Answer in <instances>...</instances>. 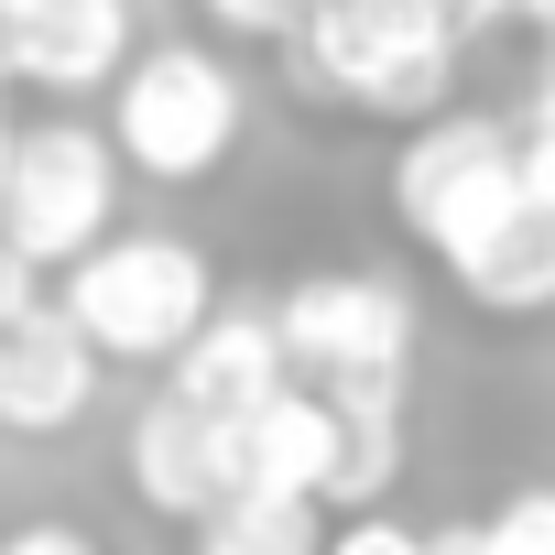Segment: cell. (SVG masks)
<instances>
[{
  "label": "cell",
  "mask_w": 555,
  "mask_h": 555,
  "mask_svg": "<svg viewBox=\"0 0 555 555\" xmlns=\"http://www.w3.org/2000/svg\"><path fill=\"white\" fill-rule=\"evenodd\" d=\"M23 317H34V261L0 240V327H23Z\"/></svg>",
  "instance_id": "20"
},
{
  "label": "cell",
  "mask_w": 555,
  "mask_h": 555,
  "mask_svg": "<svg viewBox=\"0 0 555 555\" xmlns=\"http://www.w3.org/2000/svg\"><path fill=\"white\" fill-rule=\"evenodd\" d=\"M533 34H544V44H555V0H544V23H533Z\"/></svg>",
  "instance_id": "24"
},
{
  "label": "cell",
  "mask_w": 555,
  "mask_h": 555,
  "mask_svg": "<svg viewBox=\"0 0 555 555\" xmlns=\"http://www.w3.org/2000/svg\"><path fill=\"white\" fill-rule=\"evenodd\" d=\"M218 501H327V392H272L218 425Z\"/></svg>",
  "instance_id": "7"
},
{
  "label": "cell",
  "mask_w": 555,
  "mask_h": 555,
  "mask_svg": "<svg viewBox=\"0 0 555 555\" xmlns=\"http://www.w3.org/2000/svg\"><path fill=\"white\" fill-rule=\"evenodd\" d=\"M0 88H12V23H0Z\"/></svg>",
  "instance_id": "23"
},
{
  "label": "cell",
  "mask_w": 555,
  "mask_h": 555,
  "mask_svg": "<svg viewBox=\"0 0 555 555\" xmlns=\"http://www.w3.org/2000/svg\"><path fill=\"white\" fill-rule=\"evenodd\" d=\"M88 403H99V349L66 327V306L0 327V425L12 436H66Z\"/></svg>",
  "instance_id": "10"
},
{
  "label": "cell",
  "mask_w": 555,
  "mask_h": 555,
  "mask_svg": "<svg viewBox=\"0 0 555 555\" xmlns=\"http://www.w3.org/2000/svg\"><path fill=\"white\" fill-rule=\"evenodd\" d=\"M164 371H175V403H196L207 425H229V414H250V403H272V392L295 382L272 306H207V327H196Z\"/></svg>",
  "instance_id": "8"
},
{
  "label": "cell",
  "mask_w": 555,
  "mask_h": 555,
  "mask_svg": "<svg viewBox=\"0 0 555 555\" xmlns=\"http://www.w3.org/2000/svg\"><path fill=\"white\" fill-rule=\"evenodd\" d=\"M12 153H23V131H12V120H0V196H12Z\"/></svg>",
  "instance_id": "22"
},
{
  "label": "cell",
  "mask_w": 555,
  "mask_h": 555,
  "mask_svg": "<svg viewBox=\"0 0 555 555\" xmlns=\"http://www.w3.org/2000/svg\"><path fill=\"white\" fill-rule=\"evenodd\" d=\"M240 120H250V99H240V77H229L207 44H153V55L120 66V131H109V142H120V164H142L153 185H196V175L229 164Z\"/></svg>",
  "instance_id": "4"
},
{
  "label": "cell",
  "mask_w": 555,
  "mask_h": 555,
  "mask_svg": "<svg viewBox=\"0 0 555 555\" xmlns=\"http://www.w3.org/2000/svg\"><path fill=\"white\" fill-rule=\"evenodd\" d=\"M0 23H12V77L55 99L109 88L131 55V0H0Z\"/></svg>",
  "instance_id": "9"
},
{
  "label": "cell",
  "mask_w": 555,
  "mask_h": 555,
  "mask_svg": "<svg viewBox=\"0 0 555 555\" xmlns=\"http://www.w3.org/2000/svg\"><path fill=\"white\" fill-rule=\"evenodd\" d=\"M207 306H218L207 295V261L175 229H120L88 261H66V327L99 360H175L207 327Z\"/></svg>",
  "instance_id": "3"
},
{
  "label": "cell",
  "mask_w": 555,
  "mask_h": 555,
  "mask_svg": "<svg viewBox=\"0 0 555 555\" xmlns=\"http://www.w3.org/2000/svg\"><path fill=\"white\" fill-rule=\"evenodd\" d=\"M457 284H468V306H490V317H544V306H555V218L522 207V218L457 272Z\"/></svg>",
  "instance_id": "13"
},
{
  "label": "cell",
  "mask_w": 555,
  "mask_h": 555,
  "mask_svg": "<svg viewBox=\"0 0 555 555\" xmlns=\"http://www.w3.org/2000/svg\"><path fill=\"white\" fill-rule=\"evenodd\" d=\"M522 196L555 218V131H533V120H522Z\"/></svg>",
  "instance_id": "19"
},
{
  "label": "cell",
  "mask_w": 555,
  "mask_h": 555,
  "mask_svg": "<svg viewBox=\"0 0 555 555\" xmlns=\"http://www.w3.org/2000/svg\"><path fill=\"white\" fill-rule=\"evenodd\" d=\"M196 12H207L218 34H240V44H284V34H306L317 0H196Z\"/></svg>",
  "instance_id": "16"
},
{
  "label": "cell",
  "mask_w": 555,
  "mask_h": 555,
  "mask_svg": "<svg viewBox=\"0 0 555 555\" xmlns=\"http://www.w3.org/2000/svg\"><path fill=\"white\" fill-rule=\"evenodd\" d=\"M436 12H447L457 44H468V34H490V23H522V0H436Z\"/></svg>",
  "instance_id": "21"
},
{
  "label": "cell",
  "mask_w": 555,
  "mask_h": 555,
  "mask_svg": "<svg viewBox=\"0 0 555 555\" xmlns=\"http://www.w3.org/2000/svg\"><path fill=\"white\" fill-rule=\"evenodd\" d=\"M272 327H284V360L317 382H371V371L414 360V295L392 272H306L272 306Z\"/></svg>",
  "instance_id": "6"
},
{
  "label": "cell",
  "mask_w": 555,
  "mask_h": 555,
  "mask_svg": "<svg viewBox=\"0 0 555 555\" xmlns=\"http://www.w3.org/2000/svg\"><path fill=\"white\" fill-rule=\"evenodd\" d=\"M392 207H403V229L447 261V272H468L533 196H522V131L512 120H479V109H436L414 142H403V164H392Z\"/></svg>",
  "instance_id": "2"
},
{
  "label": "cell",
  "mask_w": 555,
  "mask_h": 555,
  "mask_svg": "<svg viewBox=\"0 0 555 555\" xmlns=\"http://www.w3.org/2000/svg\"><path fill=\"white\" fill-rule=\"evenodd\" d=\"M317 555H436V544H425L414 522H392V512H349V522H338Z\"/></svg>",
  "instance_id": "17"
},
{
  "label": "cell",
  "mask_w": 555,
  "mask_h": 555,
  "mask_svg": "<svg viewBox=\"0 0 555 555\" xmlns=\"http://www.w3.org/2000/svg\"><path fill=\"white\" fill-rule=\"evenodd\" d=\"M436 555H555V490H512L479 533L457 522V533H425Z\"/></svg>",
  "instance_id": "15"
},
{
  "label": "cell",
  "mask_w": 555,
  "mask_h": 555,
  "mask_svg": "<svg viewBox=\"0 0 555 555\" xmlns=\"http://www.w3.org/2000/svg\"><path fill=\"white\" fill-rule=\"evenodd\" d=\"M317 392H327V501L382 512V490L403 479V371L317 382Z\"/></svg>",
  "instance_id": "11"
},
{
  "label": "cell",
  "mask_w": 555,
  "mask_h": 555,
  "mask_svg": "<svg viewBox=\"0 0 555 555\" xmlns=\"http://www.w3.org/2000/svg\"><path fill=\"white\" fill-rule=\"evenodd\" d=\"M109 207H120V142H109V131H88V120L23 131L12 196H0V240H12L34 272H44V261H88V250L109 240Z\"/></svg>",
  "instance_id": "5"
},
{
  "label": "cell",
  "mask_w": 555,
  "mask_h": 555,
  "mask_svg": "<svg viewBox=\"0 0 555 555\" xmlns=\"http://www.w3.org/2000/svg\"><path fill=\"white\" fill-rule=\"evenodd\" d=\"M0 555H99L77 522H12V533H0Z\"/></svg>",
  "instance_id": "18"
},
{
  "label": "cell",
  "mask_w": 555,
  "mask_h": 555,
  "mask_svg": "<svg viewBox=\"0 0 555 555\" xmlns=\"http://www.w3.org/2000/svg\"><path fill=\"white\" fill-rule=\"evenodd\" d=\"M317 501H218L196 522V555H317Z\"/></svg>",
  "instance_id": "14"
},
{
  "label": "cell",
  "mask_w": 555,
  "mask_h": 555,
  "mask_svg": "<svg viewBox=\"0 0 555 555\" xmlns=\"http://www.w3.org/2000/svg\"><path fill=\"white\" fill-rule=\"evenodd\" d=\"M295 77L360 120H436L457 77V23L436 0H317L295 34Z\"/></svg>",
  "instance_id": "1"
},
{
  "label": "cell",
  "mask_w": 555,
  "mask_h": 555,
  "mask_svg": "<svg viewBox=\"0 0 555 555\" xmlns=\"http://www.w3.org/2000/svg\"><path fill=\"white\" fill-rule=\"evenodd\" d=\"M131 490L153 501V512H175V522H207L218 512V425L196 414V403H142L131 414Z\"/></svg>",
  "instance_id": "12"
}]
</instances>
